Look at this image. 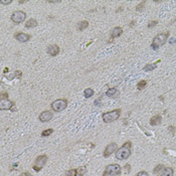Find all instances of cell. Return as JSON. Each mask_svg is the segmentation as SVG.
<instances>
[{"label":"cell","instance_id":"6da1fadb","mask_svg":"<svg viewBox=\"0 0 176 176\" xmlns=\"http://www.w3.org/2000/svg\"><path fill=\"white\" fill-rule=\"evenodd\" d=\"M131 148H132V143L130 141L124 143L122 147H120L117 151L115 152V156L118 160H127L131 155Z\"/></svg>","mask_w":176,"mask_h":176},{"label":"cell","instance_id":"7a4b0ae2","mask_svg":"<svg viewBox=\"0 0 176 176\" xmlns=\"http://www.w3.org/2000/svg\"><path fill=\"white\" fill-rule=\"evenodd\" d=\"M168 36H169V32H163V33H159V34H157L152 40L151 47L154 50H157L160 46H162L166 43L167 39H168Z\"/></svg>","mask_w":176,"mask_h":176},{"label":"cell","instance_id":"3957f363","mask_svg":"<svg viewBox=\"0 0 176 176\" xmlns=\"http://www.w3.org/2000/svg\"><path fill=\"white\" fill-rule=\"evenodd\" d=\"M121 116V109H116L110 112H106L102 115V119L105 123H112L115 122L120 118Z\"/></svg>","mask_w":176,"mask_h":176},{"label":"cell","instance_id":"277c9868","mask_svg":"<svg viewBox=\"0 0 176 176\" xmlns=\"http://www.w3.org/2000/svg\"><path fill=\"white\" fill-rule=\"evenodd\" d=\"M122 172V167L117 163L110 164L106 167L102 176H120Z\"/></svg>","mask_w":176,"mask_h":176},{"label":"cell","instance_id":"5b68a950","mask_svg":"<svg viewBox=\"0 0 176 176\" xmlns=\"http://www.w3.org/2000/svg\"><path fill=\"white\" fill-rule=\"evenodd\" d=\"M67 107L66 99H58L50 104V108L54 112H62Z\"/></svg>","mask_w":176,"mask_h":176},{"label":"cell","instance_id":"8992f818","mask_svg":"<svg viewBox=\"0 0 176 176\" xmlns=\"http://www.w3.org/2000/svg\"><path fill=\"white\" fill-rule=\"evenodd\" d=\"M47 162V156L46 155H39L37 158L35 159L34 161V163H33V170L36 171V172H38L42 170V168L46 165Z\"/></svg>","mask_w":176,"mask_h":176},{"label":"cell","instance_id":"52a82bcc","mask_svg":"<svg viewBox=\"0 0 176 176\" xmlns=\"http://www.w3.org/2000/svg\"><path fill=\"white\" fill-rule=\"evenodd\" d=\"M11 20L12 22H14L15 24H19V23H22L25 18H26V13L24 11H21V10H17L15 12H13L11 14Z\"/></svg>","mask_w":176,"mask_h":176},{"label":"cell","instance_id":"ba28073f","mask_svg":"<svg viewBox=\"0 0 176 176\" xmlns=\"http://www.w3.org/2000/svg\"><path fill=\"white\" fill-rule=\"evenodd\" d=\"M116 151H117V144H116L115 142H112V143L108 144L107 147L105 148V150L103 152V156L105 158H107V157L111 156Z\"/></svg>","mask_w":176,"mask_h":176},{"label":"cell","instance_id":"9c48e42d","mask_svg":"<svg viewBox=\"0 0 176 176\" xmlns=\"http://www.w3.org/2000/svg\"><path fill=\"white\" fill-rule=\"evenodd\" d=\"M14 106V102L8 99H2L0 101V110H12V107Z\"/></svg>","mask_w":176,"mask_h":176},{"label":"cell","instance_id":"30bf717a","mask_svg":"<svg viewBox=\"0 0 176 176\" xmlns=\"http://www.w3.org/2000/svg\"><path fill=\"white\" fill-rule=\"evenodd\" d=\"M52 117H54V114H52V112L47 110V111L42 112V113H40L39 116H38V119H39L40 122L46 123V122L50 121V120L52 119Z\"/></svg>","mask_w":176,"mask_h":176},{"label":"cell","instance_id":"8fae6325","mask_svg":"<svg viewBox=\"0 0 176 176\" xmlns=\"http://www.w3.org/2000/svg\"><path fill=\"white\" fill-rule=\"evenodd\" d=\"M14 37H15V39L18 40L19 42H27L28 40L30 39L31 35L24 32H17L14 34Z\"/></svg>","mask_w":176,"mask_h":176},{"label":"cell","instance_id":"7c38bea8","mask_svg":"<svg viewBox=\"0 0 176 176\" xmlns=\"http://www.w3.org/2000/svg\"><path fill=\"white\" fill-rule=\"evenodd\" d=\"M59 46H57V44H50V46H48L47 48H46V52L48 54L50 55V57H55V55H58L59 54Z\"/></svg>","mask_w":176,"mask_h":176},{"label":"cell","instance_id":"4fadbf2b","mask_svg":"<svg viewBox=\"0 0 176 176\" xmlns=\"http://www.w3.org/2000/svg\"><path fill=\"white\" fill-rule=\"evenodd\" d=\"M122 33H123V28L117 26V27H114V28L111 30L110 36H111L112 39H114V38H116V37H119L120 35H122Z\"/></svg>","mask_w":176,"mask_h":176},{"label":"cell","instance_id":"5bb4252c","mask_svg":"<svg viewBox=\"0 0 176 176\" xmlns=\"http://www.w3.org/2000/svg\"><path fill=\"white\" fill-rule=\"evenodd\" d=\"M173 173H174L173 168L166 167V168H164V169L161 171L160 173H158V175H157V176H173Z\"/></svg>","mask_w":176,"mask_h":176},{"label":"cell","instance_id":"9a60e30c","mask_svg":"<svg viewBox=\"0 0 176 176\" xmlns=\"http://www.w3.org/2000/svg\"><path fill=\"white\" fill-rule=\"evenodd\" d=\"M161 120H162V117H161L160 115L153 116V117L151 118V120H150V125H151V126H157V125H159L160 123H161Z\"/></svg>","mask_w":176,"mask_h":176},{"label":"cell","instance_id":"2e32d148","mask_svg":"<svg viewBox=\"0 0 176 176\" xmlns=\"http://www.w3.org/2000/svg\"><path fill=\"white\" fill-rule=\"evenodd\" d=\"M88 26H89V22L87 20H83V21H80L77 24V29L80 31H83L86 28H88Z\"/></svg>","mask_w":176,"mask_h":176},{"label":"cell","instance_id":"e0dca14e","mask_svg":"<svg viewBox=\"0 0 176 176\" xmlns=\"http://www.w3.org/2000/svg\"><path fill=\"white\" fill-rule=\"evenodd\" d=\"M118 94H119V92H118L117 88H111V89H109V90H108V91L106 92V96L112 98V97H116V96L118 95Z\"/></svg>","mask_w":176,"mask_h":176},{"label":"cell","instance_id":"ac0fdd59","mask_svg":"<svg viewBox=\"0 0 176 176\" xmlns=\"http://www.w3.org/2000/svg\"><path fill=\"white\" fill-rule=\"evenodd\" d=\"M25 26L27 28H33V27H35V26H37V21L34 19V18H30V19H28L26 21Z\"/></svg>","mask_w":176,"mask_h":176},{"label":"cell","instance_id":"d6986e66","mask_svg":"<svg viewBox=\"0 0 176 176\" xmlns=\"http://www.w3.org/2000/svg\"><path fill=\"white\" fill-rule=\"evenodd\" d=\"M84 96H85V98H91L92 96H94V90L91 89V88H87L84 91Z\"/></svg>","mask_w":176,"mask_h":176},{"label":"cell","instance_id":"ffe728a7","mask_svg":"<svg viewBox=\"0 0 176 176\" xmlns=\"http://www.w3.org/2000/svg\"><path fill=\"white\" fill-rule=\"evenodd\" d=\"M146 86H147V81H145V80H142L140 82H138V84H137V89L139 90V91H142Z\"/></svg>","mask_w":176,"mask_h":176},{"label":"cell","instance_id":"44dd1931","mask_svg":"<svg viewBox=\"0 0 176 176\" xmlns=\"http://www.w3.org/2000/svg\"><path fill=\"white\" fill-rule=\"evenodd\" d=\"M66 176H78V169L72 168V169L67 170L66 172Z\"/></svg>","mask_w":176,"mask_h":176},{"label":"cell","instance_id":"7402d4cb","mask_svg":"<svg viewBox=\"0 0 176 176\" xmlns=\"http://www.w3.org/2000/svg\"><path fill=\"white\" fill-rule=\"evenodd\" d=\"M154 69H156V63H149V65H147V66H144V70L145 72H151V70H153Z\"/></svg>","mask_w":176,"mask_h":176},{"label":"cell","instance_id":"603a6c76","mask_svg":"<svg viewBox=\"0 0 176 176\" xmlns=\"http://www.w3.org/2000/svg\"><path fill=\"white\" fill-rule=\"evenodd\" d=\"M87 171H88V168L87 167H86V166H82V167H80L78 169V175L84 176L86 173H87Z\"/></svg>","mask_w":176,"mask_h":176},{"label":"cell","instance_id":"cb8c5ba5","mask_svg":"<svg viewBox=\"0 0 176 176\" xmlns=\"http://www.w3.org/2000/svg\"><path fill=\"white\" fill-rule=\"evenodd\" d=\"M54 133V129H46V130H43L42 132V137H48L50 136V134Z\"/></svg>","mask_w":176,"mask_h":176},{"label":"cell","instance_id":"d4e9b609","mask_svg":"<svg viewBox=\"0 0 176 176\" xmlns=\"http://www.w3.org/2000/svg\"><path fill=\"white\" fill-rule=\"evenodd\" d=\"M164 165H162V164H158V165H157L155 168H154V170H153V172H154L155 174H157V173H160L161 171H162L163 169H164Z\"/></svg>","mask_w":176,"mask_h":176},{"label":"cell","instance_id":"484cf974","mask_svg":"<svg viewBox=\"0 0 176 176\" xmlns=\"http://www.w3.org/2000/svg\"><path fill=\"white\" fill-rule=\"evenodd\" d=\"M145 3H146V1H141V2L139 3V4L137 5L136 10H137V11H142V10H143L144 6H145Z\"/></svg>","mask_w":176,"mask_h":176},{"label":"cell","instance_id":"4316f807","mask_svg":"<svg viewBox=\"0 0 176 176\" xmlns=\"http://www.w3.org/2000/svg\"><path fill=\"white\" fill-rule=\"evenodd\" d=\"M157 23H158V21H157V20L150 21V22H149V24H148V27H149V28L154 27V26H156V25H157Z\"/></svg>","mask_w":176,"mask_h":176},{"label":"cell","instance_id":"83f0119b","mask_svg":"<svg viewBox=\"0 0 176 176\" xmlns=\"http://www.w3.org/2000/svg\"><path fill=\"white\" fill-rule=\"evenodd\" d=\"M14 77L20 80L21 77H22V72H20V70H15V73H14Z\"/></svg>","mask_w":176,"mask_h":176},{"label":"cell","instance_id":"f1b7e54d","mask_svg":"<svg viewBox=\"0 0 176 176\" xmlns=\"http://www.w3.org/2000/svg\"><path fill=\"white\" fill-rule=\"evenodd\" d=\"M136 176H149L147 171H140L136 174Z\"/></svg>","mask_w":176,"mask_h":176},{"label":"cell","instance_id":"f546056e","mask_svg":"<svg viewBox=\"0 0 176 176\" xmlns=\"http://www.w3.org/2000/svg\"><path fill=\"white\" fill-rule=\"evenodd\" d=\"M1 4H5V5H8V4H11V3H12V0H8V1H4V0H2L1 2Z\"/></svg>","mask_w":176,"mask_h":176},{"label":"cell","instance_id":"4dcf8cb0","mask_svg":"<svg viewBox=\"0 0 176 176\" xmlns=\"http://www.w3.org/2000/svg\"><path fill=\"white\" fill-rule=\"evenodd\" d=\"M2 99H8V94H7V93H3L2 96H1V100Z\"/></svg>","mask_w":176,"mask_h":176},{"label":"cell","instance_id":"1f68e13d","mask_svg":"<svg viewBox=\"0 0 176 176\" xmlns=\"http://www.w3.org/2000/svg\"><path fill=\"white\" fill-rule=\"evenodd\" d=\"M130 168H131V165H130V164H126V165H125V170L127 171V172H130Z\"/></svg>","mask_w":176,"mask_h":176},{"label":"cell","instance_id":"d6a6232c","mask_svg":"<svg viewBox=\"0 0 176 176\" xmlns=\"http://www.w3.org/2000/svg\"><path fill=\"white\" fill-rule=\"evenodd\" d=\"M20 176H32V175L29 173V172H24V173H22Z\"/></svg>","mask_w":176,"mask_h":176},{"label":"cell","instance_id":"836d02e7","mask_svg":"<svg viewBox=\"0 0 176 176\" xmlns=\"http://www.w3.org/2000/svg\"><path fill=\"white\" fill-rule=\"evenodd\" d=\"M8 70H9V69H8V67H5V69H4V74L8 73Z\"/></svg>","mask_w":176,"mask_h":176},{"label":"cell","instance_id":"e575fe53","mask_svg":"<svg viewBox=\"0 0 176 176\" xmlns=\"http://www.w3.org/2000/svg\"><path fill=\"white\" fill-rule=\"evenodd\" d=\"M134 23H135V21H132V22H131V26H133Z\"/></svg>","mask_w":176,"mask_h":176}]
</instances>
